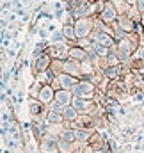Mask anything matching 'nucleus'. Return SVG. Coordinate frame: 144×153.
Instances as JSON below:
<instances>
[{
    "label": "nucleus",
    "instance_id": "nucleus-11",
    "mask_svg": "<svg viewBox=\"0 0 144 153\" xmlns=\"http://www.w3.org/2000/svg\"><path fill=\"white\" fill-rule=\"evenodd\" d=\"M55 102H59L62 105H71L73 102L71 89H59V91H55Z\"/></svg>",
    "mask_w": 144,
    "mask_h": 153
},
{
    "label": "nucleus",
    "instance_id": "nucleus-23",
    "mask_svg": "<svg viewBox=\"0 0 144 153\" xmlns=\"http://www.w3.org/2000/svg\"><path fill=\"white\" fill-rule=\"evenodd\" d=\"M64 41H66L64 34H62L61 30H57V32H53V34H52V41H50V43H52V45H55V43H64Z\"/></svg>",
    "mask_w": 144,
    "mask_h": 153
},
{
    "label": "nucleus",
    "instance_id": "nucleus-18",
    "mask_svg": "<svg viewBox=\"0 0 144 153\" xmlns=\"http://www.w3.org/2000/svg\"><path fill=\"white\" fill-rule=\"evenodd\" d=\"M103 7H105V2H103V0H96V2H93V5H91V13H93V18H98V16L102 14Z\"/></svg>",
    "mask_w": 144,
    "mask_h": 153
},
{
    "label": "nucleus",
    "instance_id": "nucleus-15",
    "mask_svg": "<svg viewBox=\"0 0 144 153\" xmlns=\"http://www.w3.org/2000/svg\"><path fill=\"white\" fill-rule=\"evenodd\" d=\"M75 22H64V25H62V29H61V32L64 34V38L66 41H76V36H75V25H73Z\"/></svg>",
    "mask_w": 144,
    "mask_h": 153
},
{
    "label": "nucleus",
    "instance_id": "nucleus-26",
    "mask_svg": "<svg viewBox=\"0 0 144 153\" xmlns=\"http://www.w3.org/2000/svg\"><path fill=\"white\" fill-rule=\"evenodd\" d=\"M39 38H41V39H46V38H48V32H46L45 29H41V30H39Z\"/></svg>",
    "mask_w": 144,
    "mask_h": 153
},
{
    "label": "nucleus",
    "instance_id": "nucleus-7",
    "mask_svg": "<svg viewBox=\"0 0 144 153\" xmlns=\"http://www.w3.org/2000/svg\"><path fill=\"white\" fill-rule=\"evenodd\" d=\"M46 111H48V107L43 102H39L36 98H29V114H30V117L46 116Z\"/></svg>",
    "mask_w": 144,
    "mask_h": 153
},
{
    "label": "nucleus",
    "instance_id": "nucleus-19",
    "mask_svg": "<svg viewBox=\"0 0 144 153\" xmlns=\"http://www.w3.org/2000/svg\"><path fill=\"white\" fill-rule=\"evenodd\" d=\"M93 48H94V52L98 53V57H102V59H105L108 53H110V48L105 46V45H98V43H93Z\"/></svg>",
    "mask_w": 144,
    "mask_h": 153
},
{
    "label": "nucleus",
    "instance_id": "nucleus-16",
    "mask_svg": "<svg viewBox=\"0 0 144 153\" xmlns=\"http://www.w3.org/2000/svg\"><path fill=\"white\" fill-rule=\"evenodd\" d=\"M62 116H64V119H66V121H70V123H75V121L78 119L80 112H78V111H76L73 105H66V109H64Z\"/></svg>",
    "mask_w": 144,
    "mask_h": 153
},
{
    "label": "nucleus",
    "instance_id": "nucleus-9",
    "mask_svg": "<svg viewBox=\"0 0 144 153\" xmlns=\"http://www.w3.org/2000/svg\"><path fill=\"white\" fill-rule=\"evenodd\" d=\"M68 59H73V61H76V62H85V61H89V55H87V50H85V48L73 45V46H70Z\"/></svg>",
    "mask_w": 144,
    "mask_h": 153
},
{
    "label": "nucleus",
    "instance_id": "nucleus-13",
    "mask_svg": "<svg viewBox=\"0 0 144 153\" xmlns=\"http://www.w3.org/2000/svg\"><path fill=\"white\" fill-rule=\"evenodd\" d=\"M59 80H61V85L62 89H73L76 84H78V76H73V75H68V73H61L59 75Z\"/></svg>",
    "mask_w": 144,
    "mask_h": 153
},
{
    "label": "nucleus",
    "instance_id": "nucleus-2",
    "mask_svg": "<svg viewBox=\"0 0 144 153\" xmlns=\"http://www.w3.org/2000/svg\"><path fill=\"white\" fill-rule=\"evenodd\" d=\"M73 96H80L85 100H94L96 93H98V85L91 80H78V84L71 89Z\"/></svg>",
    "mask_w": 144,
    "mask_h": 153
},
{
    "label": "nucleus",
    "instance_id": "nucleus-21",
    "mask_svg": "<svg viewBox=\"0 0 144 153\" xmlns=\"http://www.w3.org/2000/svg\"><path fill=\"white\" fill-rule=\"evenodd\" d=\"M41 87H43V84L36 80L34 84H32V87H30V91H29V98H39V91H41Z\"/></svg>",
    "mask_w": 144,
    "mask_h": 153
},
{
    "label": "nucleus",
    "instance_id": "nucleus-5",
    "mask_svg": "<svg viewBox=\"0 0 144 153\" xmlns=\"http://www.w3.org/2000/svg\"><path fill=\"white\" fill-rule=\"evenodd\" d=\"M100 22H103L105 25H114L119 20V11L116 9V5L112 2H105V7L102 11V14L98 16Z\"/></svg>",
    "mask_w": 144,
    "mask_h": 153
},
{
    "label": "nucleus",
    "instance_id": "nucleus-4",
    "mask_svg": "<svg viewBox=\"0 0 144 153\" xmlns=\"http://www.w3.org/2000/svg\"><path fill=\"white\" fill-rule=\"evenodd\" d=\"M89 39H91L93 43L105 45V46H108V48H116V46H117L116 39L112 38L107 30H103V29H96V27H94V30H93V34L89 36Z\"/></svg>",
    "mask_w": 144,
    "mask_h": 153
},
{
    "label": "nucleus",
    "instance_id": "nucleus-17",
    "mask_svg": "<svg viewBox=\"0 0 144 153\" xmlns=\"http://www.w3.org/2000/svg\"><path fill=\"white\" fill-rule=\"evenodd\" d=\"M126 16H130L134 22H143V14H141V11L137 9V5H130L128 7V11H126Z\"/></svg>",
    "mask_w": 144,
    "mask_h": 153
},
{
    "label": "nucleus",
    "instance_id": "nucleus-12",
    "mask_svg": "<svg viewBox=\"0 0 144 153\" xmlns=\"http://www.w3.org/2000/svg\"><path fill=\"white\" fill-rule=\"evenodd\" d=\"M102 73H103V76H105L107 80H110V82L123 78V70H121V66H110V68H105V70H102Z\"/></svg>",
    "mask_w": 144,
    "mask_h": 153
},
{
    "label": "nucleus",
    "instance_id": "nucleus-20",
    "mask_svg": "<svg viewBox=\"0 0 144 153\" xmlns=\"http://www.w3.org/2000/svg\"><path fill=\"white\" fill-rule=\"evenodd\" d=\"M114 5H116V9L119 11V14H126V11H128V2L126 0H110Z\"/></svg>",
    "mask_w": 144,
    "mask_h": 153
},
{
    "label": "nucleus",
    "instance_id": "nucleus-8",
    "mask_svg": "<svg viewBox=\"0 0 144 153\" xmlns=\"http://www.w3.org/2000/svg\"><path fill=\"white\" fill-rule=\"evenodd\" d=\"M39 102H43L46 107L55 100V89L50 85V84H43V87H41V91H39V98H37Z\"/></svg>",
    "mask_w": 144,
    "mask_h": 153
},
{
    "label": "nucleus",
    "instance_id": "nucleus-6",
    "mask_svg": "<svg viewBox=\"0 0 144 153\" xmlns=\"http://www.w3.org/2000/svg\"><path fill=\"white\" fill-rule=\"evenodd\" d=\"M48 53L53 57V61H64V59H68V53H70V41L50 45Z\"/></svg>",
    "mask_w": 144,
    "mask_h": 153
},
{
    "label": "nucleus",
    "instance_id": "nucleus-3",
    "mask_svg": "<svg viewBox=\"0 0 144 153\" xmlns=\"http://www.w3.org/2000/svg\"><path fill=\"white\" fill-rule=\"evenodd\" d=\"M52 64H53V57L48 52H45V53H41V55L32 59V73L34 75L45 73V71H48L52 68Z\"/></svg>",
    "mask_w": 144,
    "mask_h": 153
},
{
    "label": "nucleus",
    "instance_id": "nucleus-22",
    "mask_svg": "<svg viewBox=\"0 0 144 153\" xmlns=\"http://www.w3.org/2000/svg\"><path fill=\"white\" fill-rule=\"evenodd\" d=\"M64 109H66V105H62V103H59V102H55V100H53V102L48 105V111H53V112H61V114L64 112Z\"/></svg>",
    "mask_w": 144,
    "mask_h": 153
},
{
    "label": "nucleus",
    "instance_id": "nucleus-14",
    "mask_svg": "<svg viewBox=\"0 0 144 153\" xmlns=\"http://www.w3.org/2000/svg\"><path fill=\"white\" fill-rule=\"evenodd\" d=\"M45 119H46L48 125H53V126H57V125H64V121H66L64 116L61 114V112H53V111H46Z\"/></svg>",
    "mask_w": 144,
    "mask_h": 153
},
{
    "label": "nucleus",
    "instance_id": "nucleus-10",
    "mask_svg": "<svg viewBox=\"0 0 144 153\" xmlns=\"http://www.w3.org/2000/svg\"><path fill=\"white\" fill-rule=\"evenodd\" d=\"M135 23H137V22H134L130 16H126V14H119L117 25H119L123 30H126L128 34H134V32H135Z\"/></svg>",
    "mask_w": 144,
    "mask_h": 153
},
{
    "label": "nucleus",
    "instance_id": "nucleus-1",
    "mask_svg": "<svg viewBox=\"0 0 144 153\" xmlns=\"http://www.w3.org/2000/svg\"><path fill=\"white\" fill-rule=\"evenodd\" d=\"M73 25H75V36H76V39H87L93 34V30H94L96 18H93V16L76 18Z\"/></svg>",
    "mask_w": 144,
    "mask_h": 153
},
{
    "label": "nucleus",
    "instance_id": "nucleus-24",
    "mask_svg": "<svg viewBox=\"0 0 144 153\" xmlns=\"http://www.w3.org/2000/svg\"><path fill=\"white\" fill-rule=\"evenodd\" d=\"M135 57H137V59H141V61H144V43H141V46L137 48Z\"/></svg>",
    "mask_w": 144,
    "mask_h": 153
},
{
    "label": "nucleus",
    "instance_id": "nucleus-25",
    "mask_svg": "<svg viewBox=\"0 0 144 153\" xmlns=\"http://www.w3.org/2000/svg\"><path fill=\"white\" fill-rule=\"evenodd\" d=\"M135 5H137V9L141 11V14L144 16V0H137V4H135Z\"/></svg>",
    "mask_w": 144,
    "mask_h": 153
},
{
    "label": "nucleus",
    "instance_id": "nucleus-27",
    "mask_svg": "<svg viewBox=\"0 0 144 153\" xmlns=\"http://www.w3.org/2000/svg\"><path fill=\"white\" fill-rule=\"evenodd\" d=\"M126 2H128V5H135L137 4V0H126Z\"/></svg>",
    "mask_w": 144,
    "mask_h": 153
}]
</instances>
